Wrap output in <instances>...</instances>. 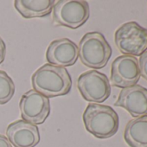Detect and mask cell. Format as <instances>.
<instances>
[{
    "instance_id": "6da1fadb",
    "label": "cell",
    "mask_w": 147,
    "mask_h": 147,
    "mask_svg": "<svg viewBox=\"0 0 147 147\" xmlns=\"http://www.w3.org/2000/svg\"><path fill=\"white\" fill-rule=\"evenodd\" d=\"M34 90L47 98L64 96L70 93L72 78L63 67L46 63L40 67L31 76Z\"/></svg>"
},
{
    "instance_id": "7a4b0ae2",
    "label": "cell",
    "mask_w": 147,
    "mask_h": 147,
    "mask_svg": "<svg viewBox=\"0 0 147 147\" xmlns=\"http://www.w3.org/2000/svg\"><path fill=\"white\" fill-rule=\"evenodd\" d=\"M82 119L86 130L97 138H109L119 130V115L110 106L89 103L83 113Z\"/></svg>"
},
{
    "instance_id": "3957f363",
    "label": "cell",
    "mask_w": 147,
    "mask_h": 147,
    "mask_svg": "<svg viewBox=\"0 0 147 147\" xmlns=\"http://www.w3.org/2000/svg\"><path fill=\"white\" fill-rule=\"evenodd\" d=\"M79 57L83 65L94 69L104 67L112 56V48L104 35L98 31L88 32L78 45Z\"/></svg>"
},
{
    "instance_id": "277c9868",
    "label": "cell",
    "mask_w": 147,
    "mask_h": 147,
    "mask_svg": "<svg viewBox=\"0 0 147 147\" xmlns=\"http://www.w3.org/2000/svg\"><path fill=\"white\" fill-rule=\"evenodd\" d=\"M114 42L125 55L140 56L147 50V29L134 21L125 23L115 31Z\"/></svg>"
},
{
    "instance_id": "5b68a950",
    "label": "cell",
    "mask_w": 147,
    "mask_h": 147,
    "mask_svg": "<svg viewBox=\"0 0 147 147\" xmlns=\"http://www.w3.org/2000/svg\"><path fill=\"white\" fill-rule=\"evenodd\" d=\"M54 22L63 27L76 30L89 18V5L84 0H59L53 7Z\"/></svg>"
},
{
    "instance_id": "8992f818",
    "label": "cell",
    "mask_w": 147,
    "mask_h": 147,
    "mask_svg": "<svg viewBox=\"0 0 147 147\" xmlns=\"http://www.w3.org/2000/svg\"><path fill=\"white\" fill-rule=\"evenodd\" d=\"M82 97L90 103H102L111 94V84L107 76L97 70L82 73L77 81Z\"/></svg>"
},
{
    "instance_id": "52a82bcc",
    "label": "cell",
    "mask_w": 147,
    "mask_h": 147,
    "mask_svg": "<svg viewBox=\"0 0 147 147\" xmlns=\"http://www.w3.org/2000/svg\"><path fill=\"white\" fill-rule=\"evenodd\" d=\"M22 119L35 125L45 122L50 113L49 99L34 89L23 94L19 102Z\"/></svg>"
},
{
    "instance_id": "ba28073f",
    "label": "cell",
    "mask_w": 147,
    "mask_h": 147,
    "mask_svg": "<svg viewBox=\"0 0 147 147\" xmlns=\"http://www.w3.org/2000/svg\"><path fill=\"white\" fill-rule=\"evenodd\" d=\"M140 78L138 59L131 55L118 56L111 66L110 81L113 87L126 88L138 83Z\"/></svg>"
},
{
    "instance_id": "9c48e42d",
    "label": "cell",
    "mask_w": 147,
    "mask_h": 147,
    "mask_svg": "<svg viewBox=\"0 0 147 147\" xmlns=\"http://www.w3.org/2000/svg\"><path fill=\"white\" fill-rule=\"evenodd\" d=\"M78 57V46L68 38L54 40L50 42L46 51V60L49 64L58 67L73 66L77 61Z\"/></svg>"
},
{
    "instance_id": "30bf717a",
    "label": "cell",
    "mask_w": 147,
    "mask_h": 147,
    "mask_svg": "<svg viewBox=\"0 0 147 147\" xmlns=\"http://www.w3.org/2000/svg\"><path fill=\"white\" fill-rule=\"evenodd\" d=\"M114 106L125 109L135 118L147 115V88L138 84L123 88Z\"/></svg>"
},
{
    "instance_id": "8fae6325",
    "label": "cell",
    "mask_w": 147,
    "mask_h": 147,
    "mask_svg": "<svg viewBox=\"0 0 147 147\" xmlns=\"http://www.w3.org/2000/svg\"><path fill=\"white\" fill-rule=\"evenodd\" d=\"M6 138L14 147H36L40 142V132L36 125L18 119L8 125Z\"/></svg>"
},
{
    "instance_id": "7c38bea8",
    "label": "cell",
    "mask_w": 147,
    "mask_h": 147,
    "mask_svg": "<svg viewBox=\"0 0 147 147\" xmlns=\"http://www.w3.org/2000/svg\"><path fill=\"white\" fill-rule=\"evenodd\" d=\"M54 0H16L14 7L25 19L44 18L53 11Z\"/></svg>"
},
{
    "instance_id": "4fadbf2b",
    "label": "cell",
    "mask_w": 147,
    "mask_h": 147,
    "mask_svg": "<svg viewBox=\"0 0 147 147\" xmlns=\"http://www.w3.org/2000/svg\"><path fill=\"white\" fill-rule=\"evenodd\" d=\"M124 138L130 147H147V115L131 119L125 128Z\"/></svg>"
},
{
    "instance_id": "5bb4252c",
    "label": "cell",
    "mask_w": 147,
    "mask_h": 147,
    "mask_svg": "<svg viewBox=\"0 0 147 147\" xmlns=\"http://www.w3.org/2000/svg\"><path fill=\"white\" fill-rule=\"evenodd\" d=\"M15 84L5 71L0 70V105L8 103L15 94Z\"/></svg>"
},
{
    "instance_id": "9a60e30c",
    "label": "cell",
    "mask_w": 147,
    "mask_h": 147,
    "mask_svg": "<svg viewBox=\"0 0 147 147\" xmlns=\"http://www.w3.org/2000/svg\"><path fill=\"white\" fill-rule=\"evenodd\" d=\"M140 76H142L145 81H147V50L140 55L138 60Z\"/></svg>"
},
{
    "instance_id": "2e32d148",
    "label": "cell",
    "mask_w": 147,
    "mask_h": 147,
    "mask_svg": "<svg viewBox=\"0 0 147 147\" xmlns=\"http://www.w3.org/2000/svg\"><path fill=\"white\" fill-rule=\"evenodd\" d=\"M6 55V45L3 38L0 36V64H2L5 61Z\"/></svg>"
},
{
    "instance_id": "e0dca14e",
    "label": "cell",
    "mask_w": 147,
    "mask_h": 147,
    "mask_svg": "<svg viewBox=\"0 0 147 147\" xmlns=\"http://www.w3.org/2000/svg\"><path fill=\"white\" fill-rule=\"evenodd\" d=\"M0 147H12L6 136L0 134Z\"/></svg>"
}]
</instances>
